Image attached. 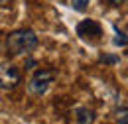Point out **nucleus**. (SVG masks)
Masks as SVG:
<instances>
[{
  "label": "nucleus",
  "instance_id": "nucleus-8",
  "mask_svg": "<svg viewBox=\"0 0 128 124\" xmlns=\"http://www.w3.org/2000/svg\"><path fill=\"white\" fill-rule=\"evenodd\" d=\"M98 61L106 63V65H116V63H120V57H118V55H112V53H102V55L98 57Z\"/></svg>",
  "mask_w": 128,
  "mask_h": 124
},
{
  "label": "nucleus",
  "instance_id": "nucleus-11",
  "mask_svg": "<svg viewBox=\"0 0 128 124\" xmlns=\"http://www.w3.org/2000/svg\"><path fill=\"white\" fill-rule=\"evenodd\" d=\"M126 0H108V4H112V6H122Z\"/></svg>",
  "mask_w": 128,
  "mask_h": 124
},
{
  "label": "nucleus",
  "instance_id": "nucleus-9",
  "mask_svg": "<svg viewBox=\"0 0 128 124\" xmlns=\"http://www.w3.org/2000/svg\"><path fill=\"white\" fill-rule=\"evenodd\" d=\"M116 124H128V116H126V106H122V108H118L116 112Z\"/></svg>",
  "mask_w": 128,
  "mask_h": 124
},
{
  "label": "nucleus",
  "instance_id": "nucleus-7",
  "mask_svg": "<svg viewBox=\"0 0 128 124\" xmlns=\"http://www.w3.org/2000/svg\"><path fill=\"white\" fill-rule=\"evenodd\" d=\"M89 4H91V0H69V8L75 10V12H79V14L87 12Z\"/></svg>",
  "mask_w": 128,
  "mask_h": 124
},
{
  "label": "nucleus",
  "instance_id": "nucleus-4",
  "mask_svg": "<svg viewBox=\"0 0 128 124\" xmlns=\"http://www.w3.org/2000/svg\"><path fill=\"white\" fill-rule=\"evenodd\" d=\"M77 36L83 42H87L89 46H95L102 40V26L96 20H81L77 24Z\"/></svg>",
  "mask_w": 128,
  "mask_h": 124
},
{
  "label": "nucleus",
  "instance_id": "nucleus-10",
  "mask_svg": "<svg viewBox=\"0 0 128 124\" xmlns=\"http://www.w3.org/2000/svg\"><path fill=\"white\" fill-rule=\"evenodd\" d=\"M36 65H38V61H36L34 57H26V63H24V67H26V69H34Z\"/></svg>",
  "mask_w": 128,
  "mask_h": 124
},
{
  "label": "nucleus",
  "instance_id": "nucleus-2",
  "mask_svg": "<svg viewBox=\"0 0 128 124\" xmlns=\"http://www.w3.org/2000/svg\"><path fill=\"white\" fill-rule=\"evenodd\" d=\"M53 81H55V71L48 67H40L34 71V75L28 81V93L34 96H44L49 91Z\"/></svg>",
  "mask_w": 128,
  "mask_h": 124
},
{
  "label": "nucleus",
  "instance_id": "nucleus-5",
  "mask_svg": "<svg viewBox=\"0 0 128 124\" xmlns=\"http://www.w3.org/2000/svg\"><path fill=\"white\" fill-rule=\"evenodd\" d=\"M73 118H75V124H95L96 114L89 106H75L73 108Z\"/></svg>",
  "mask_w": 128,
  "mask_h": 124
},
{
  "label": "nucleus",
  "instance_id": "nucleus-6",
  "mask_svg": "<svg viewBox=\"0 0 128 124\" xmlns=\"http://www.w3.org/2000/svg\"><path fill=\"white\" fill-rule=\"evenodd\" d=\"M112 30H114V38H112V44L116 47H126L128 44V38H126V32L120 30L116 24H112Z\"/></svg>",
  "mask_w": 128,
  "mask_h": 124
},
{
  "label": "nucleus",
  "instance_id": "nucleus-3",
  "mask_svg": "<svg viewBox=\"0 0 128 124\" xmlns=\"http://www.w3.org/2000/svg\"><path fill=\"white\" fill-rule=\"evenodd\" d=\"M22 83V71L14 63L2 61L0 63V91H14Z\"/></svg>",
  "mask_w": 128,
  "mask_h": 124
},
{
  "label": "nucleus",
  "instance_id": "nucleus-1",
  "mask_svg": "<svg viewBox=\"0 0 128 124\" xmlns=\"http://www.w3.org/2000/svg\"><path fill=\"white\" fill-rule=\"evenodd\" d=\"M38 46H40V40L32 28H18L6 36V51L12 57L30 55Z\"/></svg>",
  "mask_w": 128,
  "mask_h": 124
}]
</instances>
